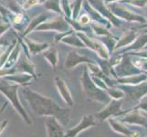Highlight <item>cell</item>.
<instances>
[{"instance_id": "6da1fadb", "label": "cell", "mask_w": 147, "mask_h": 137, "mask_svg": "<svg viewBox=\"0 0 147 137\" xmlns=\"http://www.w3.org/2000/svg\"><path fill=\"white\" fill-rule=\"evenodd\" d=\"M22 94L35 113L41 116H55L63 126L68 124L69 119V109L59 107L51 99L35 92L28 88H23Z\"/></svg>"}, {"instance_id": "7a4b0ae2", "label": "cell", "mask_w": 147, "mask_h": 137, "mask_svg": "<svg viewBox=\"0 0 147 137\" xmlns=\"http://www.w3.org/2000/svg\"><path fill=\"white\" fill-rule=\"evenodd\" d=\"M18 84H13L11 82H0V91L6 96V97L9 100L11 104L14 106V108L17 110L18 113L20 114V116L27 121L28 124H31V121L29 120L28 114L25 111V109L22 107L20 101L18 96Z\"/></svg>"}, {"instance_id": "3957f363", "label": "cell", "mask_w": 147, "mask_h": 137, "mask_svg": "<svg viewBox=\"0 0 147 137\" xmlns=\"http://www.w3.org/2000/svg\"><path fill=\"white\" fill-rule=\"evenodd\" d=\"M82 84L84 92L90 99L94 101H99L104 103H108L110 101L109 96L103 90H101L96 87V85L93 83L92 80L90 79L89 74L86 70H84L82 77Z\"/></svg>"}, {"instance_id": "277c9868", "label": "cell", "mask_w": 147, "mask_h": 137, "mask_svg": "<svg viewBox=\"0 0 147 137\" xmlns=\"http://www.w3.org/2000/svg\"><path fill=\"white\" fill-rule=\"evenodd\" d=\"M60 121L55 116H47L45 120V125L47 129L48 136H63L64 131Z\"/></svg>"}, {"instance_id": "5b68a950", "label": "cell", "mask_w": 147, "mask_h": 137, "mask_svg": "<svg viewBox=\"0 0 147 137\" xmlns=\"http://www.w3.org/2000/svg\"><path fill=\"white\" fill-rule=\"evenodd\" d=\"M94 120H95L94 116H92V115L85 116V117H83L82 121H80V123L77 126H75L74 128L69 130L68 133L66 134V135H67V136H76L82 131L87 129L88 127H90V126L94 125L95 124Z\"/></svg>"}, {"instance_id": "8992f818", "label": "cell", "mask_w": 147, "mask_h": 137, "mask_svg": "<svg viewBox=\"0 0 147 137\" xmlns=\"http://www.w3.org/2000/svg\"><path fill=\"white\" fill-rule=\"evenodd\" d=\"M124 91L129 99L131 101H137L143 95L147 93V82H144L140 86H136V87H125Z\"/></svg>"}, {"instance_id": "52a82bcc", "label": "cell", "mask_w": 147, "mask_h": 137, "mask_svg": "<svg viewBox=\"0 0 147 137\" xmlns=\"http://www.w3.org/2000/svg\"><path fill=\"white\" fill-rule=\"evenodd\" d=\"M121 106V101H113L109 103V105L106 107L104 110H102L100 113L96 114V117H98L99 120H105L106 118H108L110 115H113V114H119L120 108Z\"/></svg>"}, {"instance_id": "ba28073f", "label": "cell", "mask_w": 147, "mask_h": 137, "mask_svg": "<svg viewBox=\"0 0 147 137\" xmlns=\"http://www.w3.org/2000/svg\"><path fill=\"white\" fill-rule=\"evenodd\" d=\"M55 82H56V85H57V88L59 89V92L60 93V95H61V97L65 100V101L68 104L72 105L73 101H72L71 94H70L67 85L65 84L64 80L61 78L57 77L55 79Z\"/></svg>"}, {"instance_id": "9c48e42d", "label": "cell", "mask_w": 147, "mask_h": 137, "mask_svg": "<svg viewBox=\"0 0 147 137\" xmlns=\"http://www.w3.org/2000/svg\"><path fill=\"white\" fill-rule=\"evenodd\" d=\"M15 70H18V72H28L32 76H35L33 64L30 62L29 59H28L24 55H21L20 58L18 59V63L15 66Z\"/></svg>"}, {"instance_id": "30bf717a", "label": "cell", "mask_w": 147, "mask_h": 137, "mask_svg": "<svg viewBox=\"0 0 147 137\" xmlns=\"http://www.w3.org/2000/svg\"><path fill=\"white\" fill-rule=\"evenodd\" d=\"M67 28H68V25L66 24L63 20L56 19V20H53V21L47 22V23L40 25L39 27L37 28V29H38V30H40V29H57V30H60V31H63V30L67 29Z\"/></svg>"}, {"instance_id": "8fae6325", "label": "cell", "mask_w": 147, "mask_h": 137, "mask_svg": "<svg viewBox=\"0 0 147 137\" xmlns=\"http://www.w3.org/2000/svg\"><path fill=\"white\" fill-rule=\"evenodd\" d=\"M20 49H21V46H20V44H17V47L13 49V51L10 53L9 55V57L7 60V62L5 63V65L3 66L5 70H8L11 69V67L14 65V64H16V62L18 61V58L19 57V55H20Z\"/></svg>"}, {"instance_id": "7c38bea8", "label": "cell", "mask_w": 147, "mask_h": 137, "mask_svg": "<svg viewBox=\"0 0 147 137\" xmlns=\"http://www.w3.org/2000/svg\"><path fill=\"white\" fill-rule=\"evenodd\" d=\"M83 61H89L90 62V60L88 59L87 58L84 57H80V56H78L75 52H70L69 54V56L66 59V62H65V66L67 69H71L73 66H75L77 63L80 62H83Z\"/></svg>"}, {"instance_id": "4fadbf2b", "label": "cell", "mask_w": 147, "mask_h": 137, "mask_svg": "<svg viewBox=\"0 0 147 137\" xmlns=\"http://www.w3.org/2000/svg\"><path fill=\"white\" fill-rule=\"evenodd\" d=\"M123 119H124L123 121H129V123H131H131H136V124L144 125L146 123V118H144V116H142L138 111H134L131 113L124 116Z\"/></svg>"}, {"instance_id": "5bb4252c", "label": "cell", "mask_w": 147, "mask_h": 137, "mask_svg": "<svg viewBox=\"0 0 147 137\" xmlns=\"http://www.w3.org/2000/svg\"><path fill=\"white\" fill-rule=\"evenodd\" d=\"M79 35H80V38H82L86 43H88V44H89L90 47H92L93 49L96 50V51H98L99 54H100L101 56H102V57H104V58H107V57H108V54H107V52H106L105 50H104V48H103V46H102V45H101V44H99V43L95 42V41H92V40L89 39L87 37H85L84 35H82V34H79Z\"/></svg>"}, {"instance_id": "9a60e30c", "label": "cell", "mask_w": 147, "mask_h": 137, "mask_svg": "<svg viewBox=\"0 0 147 137\" xmlns=\"http://www.w3.org/2000/svg\"><path fill=\"white\" fill-rule=\"evenodd\" d=\"M11 76L6 77L7 80H12L14 82H18L19 84H24L28 82L31 80V75L30 74H9Z\"/></svg>"}, {"instance_id": "2e32d148", "label": "cell", "mask_w": 147, "mask_h": 137, "mask_svg": "<svg viewBox=\"0 0 147 137\" xmlns=\"http://www.w3.org/2000/svg\"><path fill=\"white\" fill-rule=\"evenodd\" d=\"M26 40V42L28 46V49H29V51L31 52L32 54H36L39 51H41V50H43L44 49H46L48 47L47 44L45 43H37V42H34L32 41V40H29V39H25Z\"/></svg>"}, {"instance_id": "e0dca14e", "label": "cell", "mask_w": 147, "mask_h": 137, "mask_svg": "<svg viewBox=\"0 0 147 137\" xmlns=\"http://www.w3.org/2000/svg\"><path fill=\"white\" fill-rule=\"evenodd\" d=\"M44 57L46 58L50 62L53 67H56V64L58 62V55H57V49H50L47 51H45L43 53Z\"/></svg>"}, {"instance_id": "ac0fdd59", "label": "cell", "mask_w": 147, "mask_h": 137, "mask_svg": "<svg viewBox=\"0 0 147 137\" xmlns=\"http://www.w3.org/2000/svg\"><path fill=\"white\" fill-rule=\"evenodd\" d=\"M46 18H47L46 15H41V16H38V18H36L35 19H33L32 21L30 22L28 28L26 29V32L24 33V35H26V34L29 33V32L31 31V30H32L35 27H37L40 22H42L43 20H46Z\"/></svg>"}, {"instance_id": "d6986e66", "label": "cell", "mask_w": 147, "mask_h": 137, "mask_svg": "<svg viewBox=\"0 0 147 137\" xmlns=\"http://www.w3.org/2000/svg\"><path fill=\"white\" fill-rule=\"evenodd\" d=\"M45 7H46L48 9L54 10L56 12H60L59 0H47L46 4H45Z\"/></svg>"}, {"instance_id": "ffe728a7", "label": "cell", "mask_w": 147, "mask_h": 137, "mask_svg": "<svg viewBox=\"0 0 147 137\" xmlns=\"http://www.w3.org/2000/svg\"><path fill=\"white\" fill-rule=\"evenodd\" d=\"M135 37V34L134 32H128L127 34H125V37H123V38L121 39V41L117 44V46L116 47L119 48V47H121V46H124V42L126 40V44L130 43L131 40H133Z\"/></svg>"}, {"instance_id": "44dd1931", "label": "cell", "mask_w": 147, "mask_h": 137, "mask_svg": "<svg viewBox=\"0 0 147 137\" xmlns=\"http://www.w3.org/2000/svg\"><path fill=\"white\" fill-rule=\"evenodd\" d=\"M147 41V35H145V36H143L139 38V39L137 40V42H136L133 47V49H139V48H142L143 46L144 45V43Z\"/></svg>"}, {"instance_id": "7402d4cb", "label": "cell", "mask_w": 147, "mask_h": 137, "mask_svg": "<svg viewBox=\"0 0 147 137\" xmlns=\"http://www.w3.org/2000/svg\"><path fill=\"white\" fill-rule=\"evenodd\" d=\"M38 3V0H25V3L23 5V7L25 9H28L29 7H31L35 5H37Z\"/></svg>"}, {"instance_id": "603a6c76", "label": "cell", "mask_w": 147, "mask_h": 137, "mask_svg": "<svg viewBox=\"0 0 147 137\" xmlns=\"http://www.w3.org/2000/svg\"><path fill=\"white\" fill-rule=\"evenodd\" d=\"M8 28H9V25L7 23H4L2 21H0V35L6 31Z\"/></svg>"}, {"instance_id": "cb8c5ba5", "label": "cell", "mask_w": 147, "mask_h": 137, "mask_svg": "<svg viewBox=\"0 0 147 137\" xmlns=\"http://www.w3.org/2000/svg\"><path fill=\"white\" fill-rule=\"evenodd\" d=\"M138 107L139 108L141 107V108H143V109L147 111V96H146V97H144L143 100H142L141 103H140V105L138 106Z\"/></svg>"}, {"instance_id": "d4e9b609", "label": "cell", "mask_w": 147, "mask_h": 137, "mask_svg": "<svg viewBox=\"0 0 147 137\" xmlns=\"http://www.w3.org/2000/svg\"><path fill=\"white\" fill-rule=\"evenodd\" d=\"M22 19H23V16H22V15L21 14H18V15H16V17H15V23L18 24V23L21 22Z\"/></svg>"}, {"instance_id": "484cf974", "label": "cell", "mask_w": 147, "mask_h": 137, "mask_svg": "<svg viewBox=\"0 0 147 137\" xmlns=\"http://www.w3.org/2000/svg\"><path fill=\"white\" fill-rule=\"evenodd\" d=\"M7 124V121H4L3 123L0 124V134L2 133V132L5 130V128H6V126Z\"/></svg>"}, {"instance_id": "4316f807", "label": "cell", "mask_w": 147, "mask_h": 137, "mask_svg": "<svg viewBox=\"0 0 147 137\" xmlns=\"http://www.w3.org/2000/svg\"><path fill=\"white\" fill-rule=\"evenodd\" d=\"M88 21H89V18H87L86 16H83V17L82 18V19H80V23L83 24V25L86 24Z\"/></svg>"}, {"instance_id": "83f0119b", "label": "cell", "mask_w": 147, "mask_h": 137, "mask_svg": "<svg viewBox=\"0 0 147 137\" xmlns=\"http://www.w3.org/2000/svg\"><path fill=\"white\" fill-rule=\"evenodd\" d=\"M144 27H147V25H145V26H144Z\"/></svg>"}]
</instances>
